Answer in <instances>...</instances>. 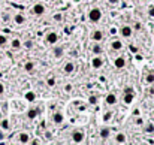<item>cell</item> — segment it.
Returning a JSON list of instances; mask_svg holds the SVG:
<instances>
[{"label":"cell","mask_w":154,"mask_h":145,"mask_svg":"<svg viewBox=\"0 0 154 145\" xmlns=\"http://www.w3.org/2000/svg\"><path fill=\"white\" fill-rule=\"evenodd\" d=\"M3 93H5V85L0 82V94H3Z\"/></svg>","instance_id":"cell-34"},{"label":"cell","mask_w":154,"mask_h":145,"mask_svg":"<svg viewBox=\"0 0 154 145\" xmlns=\"http://www.w3.org/2000/svg\"><path fill=\"white\" fill-rule=\"evenodd\" d=\"M139 2H145V0H139Z\"/></svg>","instance_id":"cell-41"},{"label":"cell","mask_w":154,"mask_h":145,"mask_svg":"<svg viewBox=\"0 0 154 145\" xmlns=\"http://www.w3.org/2000/svg\"><path fill=\"white\" fill-rule=\"evenodd\" d=\"M36 114H38V111H36V109H30L29 112H27V117L30 118V120H33V118L36 117Z\"/></svg>","instance_id":"cell-23"},{"label":"cell","mask_w":154,"mask_h":145,"mask_svg":"<svg viewBox=\"0 0 154 145\" xmlns=\"http://www.w3.org/2000/svg\"><path fill=\"white\" fill-rule=\"evenodd\" d=\"M8 44V38L5 35H0V47H5Z\"/></svg>","instance_id":"cell-24"},{"label":"cell","mask_w":154,"mask_h":145,"mask_svg":"<svg viewBox=\"0 0 154 145\" xmlns=\"http://www.w3.org/2000/svg\"><path fill=\"white\" fill-rule=\"evenodd\" d=\"M14 21H15V24L21 25V24H24V21H25V16H24L23 14H16V15L14 16Z\"/></svg>","instance_id":"cell-12"},{"label":"cell","mask_w":154,"mask_h":145,"mask_svg":"<svg viewBox=\"0 0 154 145\" xmlns=\"http://www.w3.org/2000/svg\"><path fill=\"white\" fill-rule=\"evenodd\" d=\"M145 132H147V133H153V132H154V126L148 124L147 127H145Z\"/></svg>","instance_id":"cell-28"},{"label":"cell","mask_w":154,"mask_h":145,"mask_svg":"<svg viewBox=\"0 0 154 145\" xmlns=\"http://www.w3.org/2000/svg\"><path fill=\"white\" fill-rule=\"evenodd\" d=\"M47 84L49 85V87H54V85H55V79H54V78H48V79H47Z\"/></svg>","instance_id":"cell-27"},{"label":"cell","mask_w":154,"mask_h":145,"mask_svg":"<svg viewBox=\"0 0 154 145\" xmlns=\"http://www.w3.org/2000/svg\"><path fill=\"white\" fill-rule=\"evenodd\" d=\"M24 45H25V48H33V42H31V40H27Z\"/></svg>","instance_id":"cell-32"},{"label":"cell","mask_w":154,"mask_h":145,"mask_svg":"<svg viewBox=\"0 0 154 145\" xmlns=\"http://www.w3.org/2000/svg\"><path fill=\"white\" fill-rule=\"evenodd\" d=\"M62 55H63V48H62V47H57V48L54 49V57H55V58H60Z\"/></svg>","instance_id":"cell-20"},{"label":"cell","mask_w":154,"mask_h":145,"mask_svg":"<svg viewBox=\"0 0 154 145\" xmlns=\"http://www.w3.org/2000/svg\"><path fill=\"white\" fill-rule=\"evenodd\" d=\"M64 90H66V91H70V90H72V85H70V84H67L66 87H64Z\"/></svg>","instance_id":"cell-36"},{"label":"cell","mask_w":154,"mask_h":145,"mask_svg":"<svg viewBox=\"0 0 154 145\" xmlns=\"http://www.w3.org/2000/svg\"><path fill=\"white\" fill-rule=\"evenodd\" d=\"M0 127H2V130H9V120L8 118H5V120H2L0 121Z\"/></svg>","instance_id":"cell-17"},{"label":"cell","mask_w":154,"mask_h":145,"mask_svg":"<svg viewBox=\"0 0 154 145\" xmlns=\"http://www.w3.org/2000/svg\"><path fill=\"white\" fill-rule=\"evenodd\" d=\"M93 53H94V54H100L102 53V48L99 45H94V47H93Z\"/></svg>","instance_id":"cell-26"},{"label":"cell","mask_w":154,"mask_h":145,"mask_svg":"<svg viewBox=\"0 0 154 145\" xmlns=\"http://www.w3.org/2000/svg\"><path fill=\"white\" fill-rule=\"evenodd\" d=\"M62 14H55L54 16H53V18H54V21H57V23H60V21H62Z\"/></svg>","instance_id":"cell-29"},{"label":"cell","mask_w":154,"mask_h":145,"mask_svg":"<svg viewBox=\"0 0 154 145\" xmlns=\"http://www.w3.org/2000/svg\"><path fill=\"white\" fill-rule=\"evenodd\" d=\"M57 40H58V35H57L55 31H49L48 35H47V42H48V44L54 45V44H55Z\"/></svg>","instance_id":"cell-4"},{"label":"cell","mask_w":154,"mask_h":145,"mask_svg":"<svg viewBox=\"0 0 154 145\" xmlns=\"http://www.w3.org/2000/svg\"><path fill=\"white\" fill-rule=\"evenodd\" d=\"M24 69L27 72H33V69H35V63H33V62H27L24 64Z\"/></svg>","instance_id":"cell-19"},{"label":"cell","mask_w":154,"mask_h":145,"mask_svg":"<svg viewBox=\"0 0 154 145\" xmlns=\"http://www.w3.org/2000/svg\"><path fill=\"white\" fill-rule=\"evenodd\" d=\"M114 64H115L117 69H121V67H124V66H126V60H124L123 57H118V58H115Z\"/></svg>","instance_id":"cell-11"},{"label":"cell","mask_w":154,"mask_h":145,"mask_svg":"<svg viewBox=\"0 0 154 145\" xmlns=\"http://www.w3.org/2000/svg\"><path fill=\"white\" fill-rule=\"evenodd\" d=\"M16 141L21 142V144H29V142H30V136H29V133L21 132V133L16 135Z\"/></svg>","instance_id":"cell-3"},{"label":"cell","mask_w":154,"mask_h":145,"mask_svg":"<svg viewBox=\"0 0 154 145\" xmlns=\"http://www.w3.org/2000/svg\"><path fill=\"white\" fill-rule=\"evenodd\" d=\"M115 142H118V144H126V142H127V136H126L124 133H117V135H115Z\"/></svg>","instance_id":"cell-10"},{"label":"cell","mask_w":154,"mask_h":145,"mask_svg":"<svg viewBox=\"0 0 154 145\" xmlns=\"http://www.w3.org/2000/svg\"><path fill=\"white\" fill-rule=\"evenodd\" d=\"M105 102H106V103H108L109 106H112V105H115V103H117V96L111 93V94H108V96H106Z\"/></svg>","instance_id":"cell-8"},{"label":"cell","mask_w":154,"mask_h":145,"mask_svg":"<svg viewBox=\"0 0 154 145\" xmlns=\"http://www.w3.org/2000/svg\"><path fill=\"white\" fill-rule=\"evenodd\" d=\"M133 115H139V109H135L133 111Z\"/></svg>","instance_id":"cell-40"},{"label":"cell","mask_w":154,"mask_h":145,"mask_svg":"<svg viewBox=\"0 0 154 145\" xmlns=\"http://www.w3.org/2000/svg\"><path fill=\"white\" fill-rule=\"evenodd\" d=\"M72 141H73L75 144L82 142V141H84V132H81V130L73 132V133H72Z\"/></svg>","instance_id":"cell-2"},{"label":"cell","mask_w":154,"mask_h":145,"mask_svg":"<svg viewBox=\"0 0 154 145\" xmlns=\"http://www.w3.org/2000/svg\"><path fill=\"white\" fill-rule=\"evenodd\" d=\"M93 39H94L96 42L102 40V39H103V31H100V30H96L94 33H93Z\"/></svg>","instance_id":"cell-15"},{"label":"cell","mask_w":154,"mask_h":145,"mask_svg":"<svg viewBox=\"0 0 154 145\" xmlns=\"http://www.w3.org/2000/svg\"><path fill=\"white\" fill-rule=\"evenodd\" d=\"M91 66L94 67V69H100V67L103 66V58L102 57H94L91 60Z\"/></svg>","instance_id":"cell-5"},{"label":"cell","mask_w":154,"mask_h":145,"mask_svg":"<svg viewBox=\"0 0 154 145\" xmlns=\"http://www.w3.org/2000/svg\"><path fill=\"white\" fill-rule=\"evenodd\" d=\"M135 29H136V30H139V29H141V24H139V23H136V24H135Z\"/></svg>","instance_id":"cell-39"},{"label":"cell","mask_w":154,"mask_h":145,"mask_svg":"<svg viewBox=\"0 0 154 145\" xmlns=\"http://www.w3.org/2000/svg\"><path fill=\"white\" fill-rule=\"evenodd\" d=\"M11 47H12L14 49H18V48L21 47V40H20V39H12V40H11Z\"/></svg>","instance_id":"cell-18"},{"label":"cell","mask_w":154,"mask_h":145,"mask_svg":"<svg viewBox=\"0 0 154 145\" xmlns=\"http://www.w3.org/2000/svg\"><path fill=\"white\" fill-rule=\"evenodd\" d=\"M3 139H5V133L0 130V141H3Z\"/></svg>","instance_id":"cell-38"},{"label":"cell","mask_w":154,"mask_h":145,"mask_svg":"<svg viewBox=\"0 0 154 145\" xmlns=\"http://www.w3.org/2000/svg\"><path fill=\"white\" fill-rule=\"evenodd\" d=\"M73 69H75V64L72 63V62H67L66 64H64V73H72L73 72Z\"/></svg>","instance_id":"cell-13"},{"label":"cell","mask_w":154,"mask_h":145,"mask_svg":"<svg viewBox=\"0 0 154 145\" xmlns=\"http://www.w3.org/2000/svg\"><path fill=\"white\" fill-rule=\"evenodd\" d=\"M121 35L124 36V38H130L132 36V33H133V30H132V27L130 25H124V27H121Z\"/></svg>","instance_id":"cell-6"},{"label":"cell","mask_w":154,"mask_h":145,"mask_svg":"<svg viewBox=\"0 0 154 145\" xmlns=\"http://www.w3.org/2000/svg\"><path fill=\"white\" fill-rule=\"evenodd\" d=\"M35 97H36V94L33 91H29V93H25V99L27 100H30V102H33L35 100Z\"/></svg>","instance_id":"cell-22"},{"label":"cell","mask_w":154,"mask_h":145,"mask_svg":"<svg viewBox=\"0 0 154 145\" xmlns=\"http://www.w3.org/2000/svg\"><path fill=\"white\" fill-rule=\"evenodd\" d=\"M111 47H112V49L118 51V49H121V48H123V44H121V40L115 39V40H112V44H111Z\"/></svg>","instance_id":"cell-14"},{"label":"cell","mask_w":154,"mask_h":145,"mask_svg":"<svg viewBox=\"0 0 154 145\" xmlns=\"http://www.w3.org/2000/svg\"><path fill=\"white\" fill-rule=\"evenodd\" d=\"M45 12V6L42 5V3H38L33 6V14H36V15H42Z\"/></svg>","instance_id":"cell-7"},{"label":"cell","mask_w":154,"mask_h":145,"mask_svg":"<svg viewBox=\"0 0 154 145\" xmlns=\"http://www.w3.org/2000/svg\"><path fill=\"white\" fill-rule=\"evenodd\" d=\"M148 14H150V16H153V18H154V6L148 8Z\"/></svg>","instance_id":"cell-31"},{"label":"cell","mask_w":154,"mask_h":145,"mask_svg":"<svg viewBox=\"0 0 154 145\" xmlns=\"http://www.w3.org/2000/svg\"><path fill=\"white\" fill-rule=\"evenodd\" d=\"M0 57H2V55H0Z\"/></svg>","instance_id":"cell-42"},{"label":"cell","mask_w":154,"mask_h":145,"mask_svg":"<svg viewBox=\"0 0 154 145\" xmlns=\"http://www.w3.org/2000/svg\"><path fill=\"white\" fill-rule=\"evenodd\" d=\"M126 93H133V88L132 87H126Z\"/></svg>","instance_id":"cell-37"},{"label":"cell","mask_w":154,"mask_h":145,"mask_svg":"<svg viewBox=\"0 0 154 145\" xmlns=\"http://www.w3.org/2000/svg\"><path fill=\"white\" fill-rule=\"evenodd\" d=\"M63 120H64V117H63L62 112H55V114L53 115V121H54L55 124H62Z\"/></svg>","instance_id":"cell-9"},{"label":"cell","mask_w":154,"mask_h":145,"mask_svg":"<svg viewBox=\"0 0 154 145\" xmlns=\"http://www.w3.org/2000/svg\"><path fill=\"white\" fill-rule=\"evenodd\" d=\"M111 118H112V112L109 111V112H106V114L103 115V121H109Z\"/></svg>","instance_id":"cell-25"},{"label":"cell","mask_w":154,"mask_h":145,"mask_svg":"<svg viewBox=\"0 0 154 145\" xmlns=\"http://www.w3.org/2000/svg\"><path fill=\"white\" fill-rule=\"evenodd\" d=\"M132 100H133V93H126L123 102H124L126 105H129V103H132Z\"/></svg>","instance_id":"cell-16"},{"label":"cell","mask_w":154,"mask_h":145,"mask_svg":"<svg viewBox=\"0 0 154 145\" xmlns=\"http://www.w3.org/2000/svg\"><path fill=\"white\" fill-rule=\"evenodd\" d=\"M100 18H102V11L99 9V8H93V9H90V12H88V20H90L91 23H97Z\"/></svg>","instance_id":"cell-1"},{"label":"cell","mask_w":154,"mask_h":145,"mask_svg":"<svg viewBox=\"0 0 154 145\" xmlns=\"http://www.w3.org/2000/svg\"><path fill=\"white\" fill-rule=\"evenodd\" d=\"M88 100H90V103H96V102H97V99H96L94 96H91V97H90Z\"/></svg>","instance_id":"cell-33"},{"label":"cell","mask_w":154,"mask_h":145,"mask_svg":"<svg viewBox=\"0 0 154 145\" xmlns=\"http://www.w3.org/2000/svg\"><path fill=\"white\" fill-rule=\"evenodd\" d=\"M147 82H154V75H153V73H148V75H147Z\"/></svg>","instance_id":"cell-30"},{"label":"cell","mask_w":154,"mask_h":145,"mask_svg":"<svg viewBox=\"0 0 154 145\" xmlns=\"http://www.w3.org/2000/svg\"><path fill=\"white\" fill-rule=\"evenodd\" d=\"M100 138H102V139L109 138V129H106V127H105V129H102V130H100Z\"/></svg>","instance_id":"cell-21"},{"label":"cell","mask_w":154,"mask_h":145,"mask_svg":"<svg viewBox=\"0 0 154 145\" xmlns=\"http://www.w3.org/2000/svg\"><path fill=\"white\" fill-rule=\"evenodd\" d=\"M108 2H109L111 5H118V3H120V0H108Z\"/></svg>","instance_id":"cell-35"}]
</instances>
